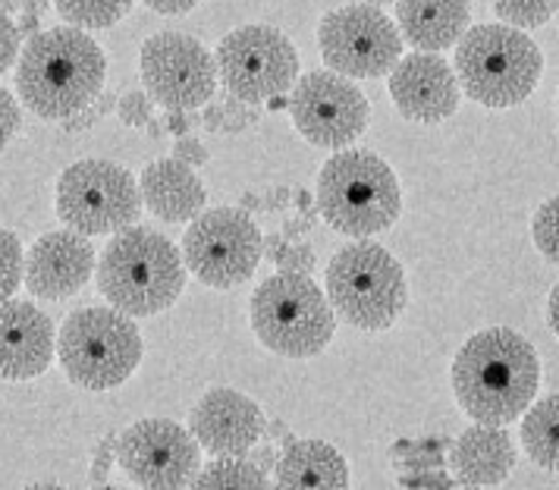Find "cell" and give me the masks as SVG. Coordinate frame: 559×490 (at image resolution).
Masks as SVG:
<instances>
[{"mask_svg":"<svg viewBox=\"0 0 559 490\" xmlns=\"http://www.w3.org/2000/svg\"><path fill=\"white\" fill-rule=\"evenodd\" d=\"M107 57L85 28H41L16 60L20 101L41 120H70L102 95Z\"/></svg>","mask_w":559,"mask_h":490,"instance_id":"6da1fadb","label":"cell"},{"mask_svg":"<svg viewBox=\"0 0 559 490\" xmlns=\"http://www.w3.org/2000/svg\"><path fill=\"white\" fill-rule=\"evenodd\" d=\"M540 384L534 346L509 327L468 336L453 359V393L462 413L484 425H512L528 413Z\"/></svg>","mask_w":559,"mask_h":490,"instance_id":"7a4b0ae2","label":"cell"},{"mask_svg":"<svg viewBox=\"0 0 559 490\" xmlns=\"http://www.w3.org/2000/svg\"><path fill=\"white\" fill-rule=\"evenodd\" d=\"M98 292L132 318L167 311L186 286V261L177 246L152 227L120 230L95 267Z\"/></svg>","mask_w":559,"mask_h":490,"instance_id":"3957f363","label":"cell"},{"mask_svg":"<svg viewBox=\"0 0 559 490\" xmlns=\"http://www.w3.org/2000/svg\"><path fill=\"white\" fill-rule=\"evenodd\" d=\"M544 76V53L525 28L493 23L468 28L456 45L459 88L490 110L528 101Z\"/></svg>","mask_w":559,"mask_h":490,"instance_id":"277c9868","label":"cell"},{"mask_svg":"<svg viewBox=\"0 0 559 490\" xmlns=\"http://www.w3.org/2000/svg\"><path fill=\"white\" fill-rule=\"evenodd\" d=\"M318 211L343 236H378L403 211V192L393 167L365 148H349L321 167Z\"/></svg>","mask_w":559,"mask_h":490,"instance_id":"5b68a950","label":"cell"},{"mask_svg":"<svg viewBox=\"0 0 559 490\" xmlns=\"http://www.w3.org/2000/svg\"><path fill=\"white\" fill-rule=\"evenodd\" d=\"M249 321L261 346L286 359H311L328 349L336 318L311 274L280 271L254 286Z\"/></svg>","mask_w":559,"mask_h":490,"instance_id":"8992f818","label":"cell"},{"mask_svg":"<svg viewBox=\"0 0 559 490\" xmlns=\"http://www.w3.org/2000/svg\"><path fill=\"white\" fill-rule=\"evenodd\" d=\"M57 359L76 387L114 390L135 374L142 361V334L127 311L88 306L63 321Z\"/></svg>","mask_w":559,"mask_h":490,"instance_id":"52a82bcc","label":"cell"},{"mask_svg":"<svg viewBox=\"0 0 559 490\" xmlns=\"http://www.w3.org/2000/svg\"><path fill=\"white\" fill-rule=\"evenodd\" d=\"M324 286L333 311L358 331H386L408 302L403 264L368 239L343 246L333 255Z\"/></svg>","mask_w":559,"mask_h":490,"instance_id":"ba28073f","label":"cell"},{"mask_svg":"<svg viewBox=\"0 0 559 490\" xmlns=\"http://www.w3.org/2000/svg\"><path fill=\"white\" fill-rule=\"evenodd\" d=\"M57 217L82 236H107L135 224L142 214V189L127 167L102 157L70 164L53 195Z\"/></svg>","mask_w":559,"mask_h":490,"instance_id":"9c48e42d","label":"cell"},{"mask_svg":"<svg viewBox=\"0 0 559 490\" xmlns=\"http://www.w3.org/2000/svg\"><path fill=\"white\" fill-rule=\"evenodd\" d=\"M264 236L242 207H211L202 211L182 239V261L186 267L214 289L252 280L261 264Z\"/></svg>","mask_w":559,"mask_h":490,"instance_id":"30bf717a","label":"cell"},{"mask_svg":"<svg viewBox=\"0 0 559 490\" xmlns=\"http://www.w3.org/2000/svg\"><path fill=\"white\" fill-rule=\"evenodd\" d=\"M214 60L221 85L233 98L249 104H264L274 95H286L299 79L296 45L274 26L233 28L221 38Z\"/></svg>","mask_w":559,"mask_h":490,"instance_id":"8fae6325","label":"cell"},{"mask_svg":"<svg viewBox=\"0 0 559 490\" xmlns=\"http://www.w3.org/2000/svg\"><path fill=\"white\" fill-rule=\"evenodd\" d=\"M318 48L333 73L349 79H378L403 57V32L374 3H349L324 13Z\"/></svg>","mask_w":559,"mask_h":490,"instance_id":"7c38bea8","label":"cell"},{"mask_svg":"<svg viewBox=\"0 0 559 490\" xmlns=\"http://www.w3.org/2000/svg\"><path fill=\"white\" fill-rule=\"evenodd\" d=\"M289 113L296 130L311 145L340 152L365 135L371 123V104L349 76L333 70H314L296 79L289 95Z\"/></svg>","mask_w":559,"mask_h":490,"instance_id":"4fadbf2b","label":"cell"},{"mask_svg":"<svg viewBox=\"0 0 559 490\" xmlns=\"http://www.w3.org/2000/svg\"><path fill=\"white\" fill-rule=\"evenodd\" d=\"M139 67L145 92L167 110H199L221 85L214 53L182 32L152 35L142 45Z\"/></svg>","mask_w":559,"mask_h":490,"instance_id":"5bb4252c","label":"cell"},{"mask_svg":"<svg viewBox=\"0 0 559 490\" xmlns=\"http://www.w3.org/2000/svg\"><path fill=\"white\" fill-rule=\"evenodd\" d=\"M117 463L139 488H189L202 471V443L170 418H145L117 434Z\"/></svg>","mask_w":559,"mask_h":490,"instance_id":"9a60e30c","label":"cell"},{"mask_svg":"<svg viewBox=\"0 0 559 490\" xmlns=\"http://www.w3.org/2000/svg\"><path fill=\"white\" fill-rule=\"evenodd\" d=\"M459 79L456 70L431 51H415L400 57L390 70V95L400 113L415 123H443L459 110Z\"/></svg>","mask_w":559,"mask_h":490,"instance_id":"2e32d148","label":"cell"},{"mask_svg":"<svg viewBox=\"0 0 559 490\" xmlns=\"http://www.w3.org/2000/svg\"><path fill=\"white\" fill-rule=\"evenodd\" d=\"M189 431L211 456H242L264 438L267 425L258 403L233 387L207 390L189 413Z\"/></svg>","mask_w":559,"mask_h":490,"instance_id":"e0dca14e","label":"cell"},{"mask_svg":"<svg viewBox=\"0 0 559 490\" xmlns=\"http://www.w3.org/2000/svg\"><path fill=\"white\" fill-rule=\"evenodd\" d=\"M95 249L76 230L45 232L32 242L26 259V289L35 299L60 302L76 296L95 274Z\"/></svg>","mask_w":559,"mask_h":490,"instance_id":"ac0fdd59","label":"cell"},{"mask_svg":"<svg viewBox=\"0 0 559 490\" xmlns=\"http://www.w3.org/2000/svg\"><path fill=\"white\" fill-rule=\"evenodd\" d=\"M57 334L51 318L26 299L0 302V378L32 381L41 378L53 361Z\"/></svg>","mask_w":559,"mask_h":490,"instance_id":"d6986e66","label":"cell"},{"mask_svg":"<svg viewBox=\"0 0 559 490\" xmlns=\"http://www.w3.org/2000/svg\"><path fill=\"white\" fill-rule=\"evenodd\" d=\"M450 465L456 471V481L465 488H497L515 468V443L503 431V425L475 421L453 443Z\"/></svg>","mask_w":559,"mask_h":490,"instance_id":"ffe728a7","label":"cell"},{"mask_svg":"<svg viewBox=\"0 0 559 490\" xmlns=\"http://www.w3.org/2000/svg\"><path fill=\"white\" fill-rule=\"evenodd\" d=\"M139 189H142V202L164 224L195 220L207 205L204 182L179 157H164L148 164L139 177Z\"/></svg>","mask_w":559,"mask_h":490,"instance_id":"44dd1931","label":"cell"},{"mask_svg":"<svg viewBox=\"0 0 559 490\" xmlns=\"http://www.w3.org/2000/svg\"><path fill=\"white\" fill-rule=\"evenodd\" d=\"M468 23V0H396V26L415 51L440 53L456 48Z\"/></svg>","mask_w":559,"mask_h":490,"instance_id":"7402d4cb","label":"cell"},{"mask_svg":"<svg viewBox=\"0 0 559 490\" xmlns=\"http://www.w3.org/2000/svg\"><path fill=\"white\" fill-rule=\"evenodd\" d=\"M280 488H349V465L324 440H293L277 463Z\"/></svg>","mask_w":559,"mask_h":490,"instance_id":"603a6c76","label":"cell"},{"mask_svg":"<svg viewBox=\"0 0 559 490\" xmlns=\"http://www.w3.org/2000/svg\"><path fill=\"white\" fill-rule=\"evenodd\" d=\"M522 446L540 468L559 471V393L528 406L522 418Z\"/></svg>","mask_w":559,"mask_h":490,"instance_id":"cb8c5ba5","label":"cell"},{"mask_svg":"<svg viewBox=\"0 0 559 490\" xmlns=\"http://www.w3.org/2000/svg\"><path fill=\"white\" fill-rule=\"evenodd\" d=\"M192 488H267V471L254 459H246V453L217 456V463L195 475Z\"/></svg>","mask_w":559,"mask_h":490,"instance_id":"d4e9b609","label":"cell"},{"mask_svg":"<svg viewBox=\"0 0 559 490\" xmlns=\"http://www.w3.org/2000/svg\"><path fill=\"white\" fill-rule=\"evenodd\" d=\"M53 7L70 26L95 32L117 26L132 10V0H53Z\"/></svg>","mask_w":559,"mask_h":490,"instance_id":"484cf974","label":"cell"},{"mask_svg":"<svg viewBox=\"0 0 559 490\" xmlns=\"http://www.w3.org/2000/svg\"><path fill=\"white\" fill-rule=\"evenodd\" d=\"M207 110L202 113V127L207 132H246L252 130L254 123L261 120V110L258 104L242 101V98H233L227 92V98L221 101H207L204 104Z\"/></svg>","mask_w":559,"mask_h":490,"instance_id":"4316f807","label":"cell"},{"mask_svg":"<svg viewBox=\"0 0 559 490\" xmlns=\"http://www.w3.org/2000/svg\"><path fill=\"white\" fill-rule=\"evenodd\" d=\"M559 0H493V13L515 28H540L554 20Z\"/></svg>","mask_w":559,"mask_h":490,"instance_id":"83f0119b","label":"cell"},{"mask_svg":"<svg viewBox=\"0 0 559 490\" xmlns=\"http://www.w3.org/2000/svg\"><path fill=\"white\" fill-rule=\"evenodd\" d=\"M26 280V259L16 232L0 227V302L13 299V292Z\"/></svg>","mask_w":559,"mask_h":490,"instance_id":"f1b7e54d","label":"cell"},{"mask_svg":"<svg viewBox=\"0 0 559 490\" xmlns=\"http://www.w3.org/2000/svg\"><path fill=\"white\" fill-rule=\"evenodd\" d=\"M532 239L544 259L559 264V195L534 211Z\"/></svg>","mask_w":559,"mask_h":490,"instance_id":"f546056e","label":"cell"},{"mask_svg":"<svg viewBox=\"0 0 559 490\" xmlns=\"http://www.w3.org/2000/svg\"><path fill=\"white\" fill-rule=\"evenodd\" d=\"M264 249L271 261L277 264L280 271H299V274H311L314 271V252L308 246H293L283 236H267Z\"/></svg>","mask_w":559,"mask_h":490,"instance_id":"4dcf8cb0","label":"cell"},{"mask_svg":"<svg viewBox=\"0 0 559 490\" xmlns=\"http://www.w3.org/2000/svg\"><path fill=\"white\" fill-rule=\"evenodd\" d=\"M117 113L120 120L132 127V130H142L154 120V98L148 92H127L120 101H117Z\"/></svg>","mask_w":559,"mask_h":490,"instance_id":"1f68e13d","label":"cell"},{"mask_svg":"<svg viewBox=\"0 0 559 490\" xmlns=\"http://www.w3.org/2000/svg\"><path fill=\"white\" fill-rule=\"evenodd\" d=\"M20 41H23V32L10 20V13L0 7V76L20 60V51H23Z\"/></svg>","mask_w":559,"mask_h":490,"instance_id":"d6a6232c","label":"cell"},{"mask_svg":"<svg viewBox=\"0 0 559 490\" xmlns=\"http://www.w3.org/2000/svg\"><path fill=\"white\" fill-rule=\"evenodd\" d=\"M110 110H117V98L107 92V95H98L95 101L88 104L85 110H79L76 117H70V120H63V130L67 132H79V130H88V127H95L102 117H107Z\"/></svg>","mask_w":559,"mask_h":490,"instance_id":"836d02e7","label":"cell"},{"mask_svg":"<svg viewBox=\"0 0 559 490\" xmlns=\"http://www.w3.org/2000/svg\"><path fill=\"white\" fill-rule=\"evenodd\" d=\"M20 127H23L20 101L7 88H0V152L13 142V135L20 132Z\"/></svg>","mask_w":559,"mask_h":490,"instance_id":"e575fe53","label":"cell"},{"mask_svg":"<svg viewBox=\"0 0 559 490\" xmlns=\"http://www.w3.org/2000/svg\"><path fill=\"white\" fill-rule=\"evenodd\" d=\"M440 446H447V440H421V443H408L406 463L415 468H437L443 465L440 459Z\"/></svg>","mask_w":559,"mask_h":490,"instance_id":"d590c367","label":"cell"},{"mask_svg":"<svg viewBox=\"0 0 559 490\" xmlns=\"http://www.w3.org/2000/svg\"><path fill=\"white\" fill-rule=\"evenodd\" d=\"M456 481L447 475V471H437V468H425V471H408L400 475V488H453Z\"/></svg>","mask_w":559,"mask_h":490,"instance_id":"8d00e7d4","label":"cell"},{"mask_svg":"<svg viewBox=\"0 0 559 490\" xmlns=\"http://www.w3.org/2000/svg\"><path fill=\"white\" fill-rule=\"evenodd\" d=\"M114 456H117V438L110 434V438L102 440V443H98V450H95L92 481H107V475H110V465H114Z\"/></svg>","mask_w":559,"mask_h":490,"instance_id":"74e56055","label":"cell"},{"mask_svg":"<svg viewBox=\"0 0 559 490\" xmlns=\"http://www.w3.org/2000/svg\"><path fill=\"white\" fill-rule=\"evenodd\" d=\"M174 157H179V160L189 164V167H202V164H207V148H204L199 139L182 135L177 145H174Z\"/></svg>","mask_w":559,"mask_h":490,"instance_id":"f35d334b","label":"cell"},{"mask_svg":"<svg viewBox=\"0 0 559 490\" xmlns=\"http://www.w3.org/2000/svg\"><path fill=\"white\" fill-rule=\"evenodd\" d=\"M199 123H202V117H195V113H189V110H170L167 120H164L167 132H174V135H189L192 127H199Z\"/></svg>","mask_w":559,"mask_h":490,"instance_id":"ab89813d","label":"cell"},{"mask_svg":"<svg viewBox=\"0 0 559 490\" xmlns=\"http://www.w3.org/2000/svg\"><path fill=\"white\" fill-rule=\"evenodd\" d=\"M145 3L160 16H182L199 7V0H145Z\"/></svg>","mask_w":559,"mask_h":490,"instance_id":"60d3db41","label":"cell"},{"mask_svg":"<svg viewBox=\"0 0 559 490\" xmlns=\"http://www.w3.org/2000/svg\"><path fill=\"white\" fill-rule=\"evenodd\" d=\"M311 227H314V211H299L296 220H286V224H283V236L299 239V236H306Z\"/></svg>","mask_w":559,"mask_h":490,"instance_id":"b9f144b4","label":"cell"},{"mask_svg":"<svg viewBox=\"0 0 559 490\" xmlns=\"http://www.w3.org/2000/svg\"><path fill=\"white\" fill-rule=\"evenodd\" d=\"M254 463L261 465L264 471H277V463H280V456L274 453V446H258L254 450V456H252Z\"/></svg>","mask_w":559,"mask_h":490,"instance_id":"7bdbcfd3","label":"cell"},{"mask_svg":"<svg viewBox=\"0 0 559 490\" xmlns=\"http://www.w3.org/2000/svg\"><path fill=\"white\" fill-rule=\"evenodd\" d=\"M293 195H296V192H289V189L277 186V189L264 199V202H267V214H271V211H283V207L289 205V199H293Z\"/></svg>","mask_w":559,"mask_h":490,"instance_id":"ee69618b","label":"cell"},{"mask_svg":"<svg viewBox=\"0 0 559 490\" xmlns=\"http://www.w3.org/2000/svg\"><path fill=\"white\" fill-rule=\"evenodd\" d=\"M38 16H41V13H32V10H26V13L20 16V23H16V26H20V32H23V35H28V38H32V35H38V32H41Z\"/></svg>","mask_w":559,"mask_h":490,"instance_id":"f6af8a7d","label":"cell"},{"mask_svg":"<svg viewBox=\"0 0 559 490\" xmlns=\"http://www.w3.org/2000/svg\"><path fill=\"white\" fill-rule=\"evenodd\" d=\"M547 318H550V327H554V334L559 336V284L554 286V292H550V306H547Z\"/></svg>","mask_w":559,"mask_h":490,"instance_id":"bcb514c9","label":"cell"},{"mask_svg":"<svg viewBox=\"0 0 559 490\" xmlns=\"http://www.w3.org/2000/svg\"><path fill=\"white\" fill-rule=\"evenodd\" d=\"M242 211H267V202L249 192V195H242Z\"/></svg>","mask_w":559,"mask_h":490,"instance_id":"7dc6e473","label":"cell"},{"mask_svg":"<svg viewBox=\"0 0 559 490\" xmlns=\"http://www.w3.org/2000/svg\"><path fill=\"white\" fill-rule=\"evenodd\" d=\"M267 431H271V440H286V443H293V438H289V428H286V425H280V421H274Z\"/></svg>","mask_w":559,"mask_h":490,"instance_id":"c3c4849f","label":"cell"},{"mask_svg":"<svg viewBox=\"0 0 559 490\" xmlns=\"http://www.w3.org/2000/svg\"><path fill=\"white\" fill-rule=\"evenodd\" d=\"M296 207L299 211H311V195H308L306 189H296Z\"/></svg>","mask_w":559,"mask_h":490,"instance_id":"681fc988","label":"cell"},{"mask_svg":"<svg viewBox=\"0 0 559 490\" xmlns=\"http://www.w3.org/2000/svg\"><path fill=\"white\" fill-rule=\"evenodd\" d=\"M148 132H152L154 139H160V135H164V132H167V127H164V123H160V120H152V123H148Z\"/></svg>","mask_w":559,"mask_h":490,"instance_id":"f907efd6","label":"cell"},{"mask_svg":"<svg viewBox=\"0 0 559 490\" xmlns=\"http://www.w3.org/2000/svg\"><path fill=\"white\" fill-rule=\"evenodd\" d=\"M365 3H374V7H386V3H396V0H365Z\"/></svg>","mask_w":559,"mask_h":490,"instance_id":"816d5d0a","label":"cell"},{"mask_svg":"<svg viewBox=\"0 0 559 490\" xmlns=\"http://www.w3.org/2000/svg\"><path fill=\"white\" fill-rule=\"evenodd\" d=\"M557 110H559V98H557Z\"/></svg>","mask_w":559,"mask_h":490,"instance_id":"f5cc1de1","label":"cell"}]
</instances>
